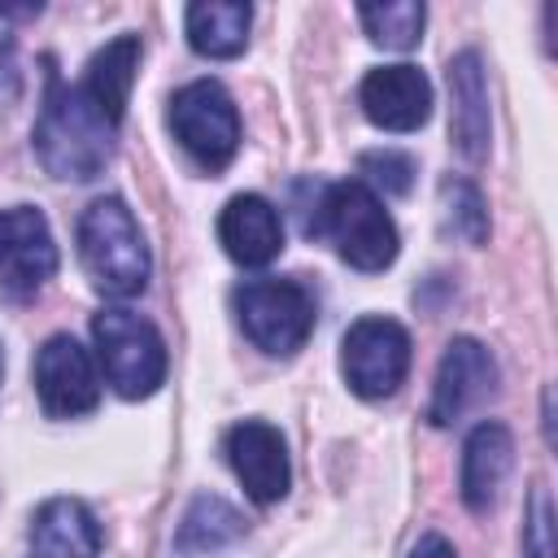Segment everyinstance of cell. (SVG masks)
<instances>
[{"mask_svg":"<svg viewBox=\"0 0 558 558\" xmlns=\"http://www.w3.org/2000/svg\"><path fill=\"white\" fill-rule=\"evenodd\" d=\"M113 131L118 126L100 118V109L87 100L83 87H70L57 74L48 78V96H44V109L31 135L48 174L74 179V183L96 179L113 153Z\"/></svg>","mask_w":558,"mask_h":558,"instance_id":"obj_1","label":"cell"},{"mask_svg":"<svg viewBox=\"0 0 558 558\" xmlns=\"http://www.w3.org/2000/svg\"><path fill=\"white\" fill-rule=\"evenodd\" d=\"M305 231L310 235H323L336 244V253L353 266V270H384L392 266L397 257V222L392 214L384 209V201L357 183V179H344V183H327L314 214L305 218Z\"/></svg>","mask_w":558,"mask_h":558,"instance_id":"obj_2","label":"cell"},{"mask_svg":"<svg viewBox=\"0 0 558 558\" xmlns=\"http://www.w3.org/2000/svg\"><path fill=\"white\" fill-rule=\"evenodd\" d=\"M78 257L105 296H135L148 283V244L122 196H100L78 218Z\"/></svg>","mask_w":558,"mask_h":558,"instance_id":"obj_3","label":"cell"},{"mask_svg":"<svg viewBox=\"0 0 558 558\" xmlns=\"http://www.w3.org/2000/svg\"><path fill=\"white\" fill-rule=\"evenodd\" d=\"M92 340H96L105 384L118 397L140 401V397H153L161 388V379H166V340L144 314H135L126 305H109L92 318Z\"/></svg>","mask_w":558,"mask_h":558,"instance_id":"obj_4","label":"cell"},{"mask_svg":"<svg viewBox=\"0 0 558 558\" xmlns=\"http://www.w3.org/2000/svg\"><path fill=\"white\" fill-rule=\"evenodd\" d=\"M170 131L201 170H227L240 148V113L218 78H196L170 100Z\"/></svg>","mask_w":558,"mask_h":558,"instance_id":"obj_5","label":"cell"},{"mask_svg":"<svg viewBox=\"0 0 558 558\" xmlns=\"http://www.w3.org/2000/svg\"><path fill=\"white\" fill-rule=\"evenodd\" d=\"M235 314L244 336L270 353L288 357L296 353L314 331V296L296 279H248L235 288Z\"/></svg>","mask_w":558,"mask_h":558,"instance_id":"obj_6","label":"cell"},{"mask_svg":"<svg viewBox=\"0 0 558 558\" xmlns=\"http://www.w3.org/2000/svg\"><path fill=\"white\" fill-rule=\"evenodd\" d=\"M340 371L357 397H392L410 371V331L384 314L357 318L340 340Z\"/></svg>","mask_w":558,"mask_h":558,"instance_id":"obj_7","label":"cell"},{"mask_svg":"<svg viewBox=\"0 0 558 558\" xmlns=\"http://www.w3.org/2000/svg\"><path fill=\"white\" fill-rule=\"evenodd\" d=\"M35 392L44 414L78 418L100 401V375L92 353L74 336H48L35 353Z\"/></svg>","mask_w":558,"mask_h":558,"instance_id":"obj_8","label":"cell"},{"mask_svg":"<svg viewBox=\"0 0 558 558\" xmlns=\"http://www.w3.org/2000/svg\"><path fill=\"white\" fill-rule=\"evenodd\" d=\"M57 275V240L35 205L0 209V283L9 296H31Z\"/></svg>","mask_w":558,"mask_h":558,"instance_id":"obj_9","label":"cell"},{"mask_svg":"<svg viewBox=\"0 0 558 558\" xmlns=\"http://www.w3.org/2000/svg\"><path fill=\"white\" fill-rule=\"evenodd\" d=\"M497 388V362L493 353L471 340L458 336L445 344L440 366H436V384H432V401H427V418L436 427H449L453 418H462L471 405H480L488 392Z\"/></svg>","mask_w":558,"mask_h":558,"instance_id":"obj_10","label":"cell"},{"mask_svg":"<svg viewBox=\"0 0 558 558\" xmlns=\"http://www.w3.org/2000/svg\"><path fill=\"white\" fill-rule=\"evenodd\" d=\"M227 458L235 480L244 484V493L257 506H270L279 497H288L292 488V462H288V445L279 436V427L262 423V418H244L227 432Z\"/></svg>","mask_w":558,"mask_h":558,"instance_id":"obj_11","label":"cell"},{"mask_svg":"<svg viewBox=\"0 0 558 558\" xmlns=\"http://www.w3.org/2000/svg\"><path fill=\"white\" fill-rule=\"evenodd\" d=\"M362 113L384 131H418L432 113V83L418 65H379L357 87Z\"/></svg>","mask_w":558,"mask_h":558,"instance_id":"obj_12","label":"cell"},{"mask_svg":"<svg viewBox=\"0 0 558 558\" xmlns=\"http://www.w3.org/2000/svg\"><path fill=\"white\" fill-rule=\"evenodd\" d=\"M218 244L227 248L231 262L240 266H270L283 253V222L279 209L257 196V192H240L222 205L218 214Z\"/></svg>","mask_w":558,"mask_h":558,"instance_id":"obj_13","label":"cell"},{"mask_svg":"<svg viewBox=\"0 0 558 558\" xmlns=\"http://www.w3.org/2000/svg\"><path fill=\"white\" fill-rule=\"evenodd\" d=\"M449 135L466 161H484L488 153V83H484V61L475 48L458 52L449 61Z\"/></svg>","mask_w":558,"mask_h":558,"instance_id":"obj_14","label":"cell"},{"mask_svg":"<svg viewBox=\"0 0 558 558\" xmlns=\"http://www.w3.org/2000/svg\"><path fill=\"white\" fill-rule=\"evenodd\" d=\"M100 523L78 497H48L31 519V558H96Z\"/></svg>","mask_w":558,"mask_h":558,"instance_id":"obj_15","label":"cell"},{"mask_svg":"<svg viewBox=\"0 0 558 558\" xmlns=\"http://www.w3.org/2000/svg\"><path fill=\"white\" fill-rule=\"evenodd\" d=\"M510 466H514L510 427L497 423V418H484L462 445V484L458 488H462L466 510H488L497 501V488L506 484Z\"/></svg>","mask_w":558,"mask_h":558,"instance_id":"obj_16","label":"cell"},{"mask_svg":"<svg viewBox=\"0 0 558 558\" xmlns=\"http://www.w3.org/2000/svg\"><path fill=\"white\" fill-rule=\"evenodd\" d=\"M135 70H140V35H118V39H109V44L87 61V74H83L78 87L87 92V100L100 109V118H105L109 126H122Z\"/></svg>","mask_w":558,"mask_h":558,"instance_id":"obj_17","label":"cell"},{"mask_svg":"<svg viewBox=\"0 0 558 558\" xmlns=\"http://www.w3.org/2000/svg\"><path fill=\"white\" fill-rule=\"evenodd\" d=\"M244 536V514L214 497V493H201L192 497V506L183 510L179 527H174V554L179 558H201V554H218L227 545H235Z\"/></svg>","mask_w":558,"mask_h":558,"instance_id":"obj_18","label":"cell"},{"mask_svg":"<svg viewBox=\"0 0 558 558\" xmlns=\"http://www.w3.org/2000/svg\"><path fill=\"white\" fill-rule=\"evenodd\" d=\"M248 22H253V9H248V4H235V0L187 4V13H183L187 44H192L201 57H214V61H227V57H240V52H244V44H248Z\"/></svg>","mask_w":558,"mask_h":558,"instance_id":"obj_19","label":"cell"},{"mask_svg":"<svg viewBox=\"0 0 558 558\" xmlns=\"http://www.w3.org/2000/svg\"><path fill=\"white\" fill-rule=\"evenodd\" d=\"M366 35L379 44V48H392V52H405L423 39V22H427V9L414 4V0H397V4H362L357 9Z\"/></svg>","mask_w":558,"mask_h":558,"instance_id":"obj_20","label":"cell"},{"mask_svg":"<svg viewBox=\"0 0 558 558\" xmlns=\"http://www.w3.org/2000/svg\"><path fill=\"white\" fill-rule=\"evenodd\" d=\"M440 218H445V231L462 235L466 244H484L488 240V209H484V196L475 183L466 179H445L440 183Z\"/></svg>","mask_w":558,"mask_h":558,"instance_id":"obj_21","label":"cell"},{"mask_svg":"<svg viewBox=\"0 0 558 558\" xmlns=\"http://www.w3.org/2000/svg\"><path fill=\"white\" fill-rule=\"evenodd\" d=\"M362 174L366 179H357V183H366L375 196L384 192V196H401V192H410V183H414V161L405 157V153H397V148H375V153H362Z\"/></svg>","mask_w":558,"mask_h":558,"instance_id":"obj_22","label":"cell"},{"mask_svg":"<svg viewBox=\"0 0 558 558\" xmlns=\"http://www.w3.org/2000/svg\"><path fill=\"white\" fill-rule=\"evenodd\" d=\"M523 558H554V506H549V488L545 484H532V497H527Z\"/></svg>","mask_w":558,"mask_h":558,"instance_id":"obj_23","label":"cell"},{"mask_svg":"<svg viewBox=\"0 0 558 558\" xmlns=\"http://www.w3.org/2000/svg\"><path fill=\"white\" fill-rule=\"evenodd\" d=\"M410 558H458V554H453V545L440 532H427V536H418V545L410 549Z\"/></svg>","mask_w":558,"mask_h":558,"instance_id":"obj_24","label":"cell"},{"mask_svg":"<svg viewBox=\"0 0 558 558\" xmlns=\"http://www.w3.org/2000/svg\"><path fill=\"white\" fill-rule=\"evenodd\" d=\"M0 375H4V357H0Z\"/></svg>","mask_w":558,"mask_h":558,"instance_id":"obj_25","label":"cell"}]
</instances>
